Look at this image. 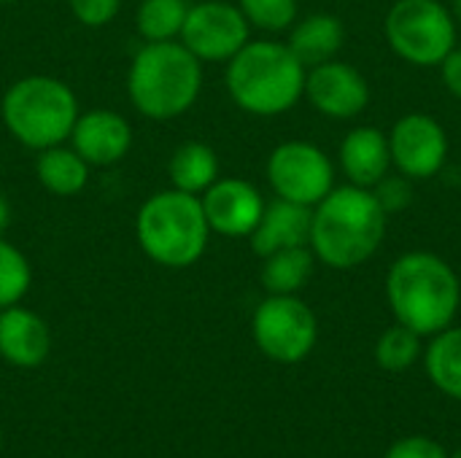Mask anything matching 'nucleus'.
<instances>
[{"label":"nucleus","mask_w":461,"mask_h":458,"mask_svg":"<svg viewBox=\"0 0 461 458\" xmlns=\"http://www.w3.org/2000/svg\"><path fill=\"white\" fill-rule=\"evenodd\" d=\"M386 213L373 189L335 186L319 205H313L311 251L332 270H354L373 259L386 235Z\"/></svg>","instance_id":"nucleus-1"},{"label":"nucleus","mask_w":461,"mask_h":458,"mask_svg":"<svg viewBox=\"0 0 461 458\" xmlns=\"http://www.w3.org/2000/svg\"><path fill=\"white\" fill-rule=\"evenodd\" d=\"M386 300L397 324L432 337L451 327L459 313V275L432 251H408L389 267Z\"/></svg>","instance_id":"nucleus-2"},{"label":"nucleus","mask_w":461,"mask_h":458,"mask_svg":"<svg viewBox=\"0 0 461 458\" xmlns=\"http://www.w3.org/2000/svg\"><path fill=\"white\" fill-rule=\"evenodd\" d=\"M308 67L286 43L249 40L227 62V92L238 108L254 116H281L305 92Z\"/></svg>","instance_id":"nucleus-3"},{"label":"nucleus","mask_w":461,"mask_h":458,"mask_svg":"<svg viewBox=\"0 0 461 458\" xmlns=\"http://www.w3.org/2000/svg\"><path fill=\"white\" fill-rule=\"evenodd\" d=\"M203 89V62L181 40L146 43L130 65L132 105L157 121L186 113Z\"/></svg>","instance_id":"nucleus-4"},{"label":"nucleus","mask_w":461,"mask_h":458,"mask_svg":"<svg viewBox=\"0 0 461 458\" xmlns=\"http://www.w3.org/2000/svg\"><path fill=\"white\" fill-rule=\"evenodd\" d=\"M143 254L162 267H192L205 254L211 227L197 194L165 189L151 194L135 219Z\"/></svg>","instance_id":"nucleus-5"},{"label":"nucleus","mask_w":461,"mask_h":458,"mask_svg":"<svg viewBox=\"0 0 461 458\" xmlns=\"http://www.w3.org/2000/svg\"><path fill=\"white\" fill-rule=\"evenodd\" d=\"M0 113L14 140L43 151L70 138L78 119V100L59 78L27 76L5 89Z\"/></svg>","instance_id":"nucleus-6"},{"label":"nucleus","mask_w":461,"mask_h":458,"mask_svg":"<svg viewBox=\"0 0 461 458\" xmlns=\"http://www.w3.org/2000/svg\"><path fill=\"white\" fill-rule=\"evenodd\" d=\"M384 32L392 51L419 67L440 65L456 46V19L440 0H397Z\"/></svg>","instance_id":"nucleus-7"},{"label":"nucleus","mask_w":461,"mask_h":458,"mask_svg":"<svg viewBox=\"0 0 461 458\" xmlns=\"http://www.w3.org/2000/svg\"><path fill=\"white\" fill-rule=\"evenodd\" d=\"M251 335L267 359L297 364L316 348L319 321L297 294H270L254 310Z\"/></svg>","instance_id":"nucleus-8"},{"label":"nucleus","mask_w":461,"mask_h":458,"mask_svg":"<svg viewBox=\"0 0 461 458\" xmlns=\"http://www.w3.org/2000/svg\"><path fill=\"white\" fill-rule=\"evenodd\" d=\"M267 181L276 197L313 208L335 189V167L319 146L286 140L267 159Z\"/></svg>","instance_id":"nucleus-9"},{"label":"nucleus","mask_w":461,"mask_h":458,"mask_svg":"<svg viewBox=\"0 0 461 458\" xmlns=\"http://www.w3.org/2000/svg\"><path fill=\"white\" fill-rule=\"evenodd\" d=\"M249 27L238 5L203 0L189 5L178 38L200 62H230L249 43Z\"/></svg>","instance_id":"nucleus-10"},{"label":"nucleus","mask_w":461,"mask_h":458,"mask_svg":"<svg viewBox=\"0 0 461 458\" xmlns=\"http://www.w3.org/2000/svg\"><path fill=\"white\" fill-rule=\"evenodd\" d=\"M392 165L411 181L438 175L448 159V135L435 116L405 113L389 132Z\"/></svg>","instance_id":"nucleus-11"},{"label":"nucleus","mask_w":461,"mask_h":458,"mask_svg":"<svg viewBox=\"0 0 461 458\" xmlns=\"http://www.w3.org/2000/svg\"><path fill=\"white\" fill-rule=\"evenodd\" d=\"M303 94L311 100V105L321 116L354 119L370 103V84L354 65L330 59V62L308 67Z\"/></svg>","instance_id":"nucleus-12"},{"label":"nucleus","mask_w":461,"mask_h":458,"mask_svg":"<svg viewBox=\"0 0 461 458\" xmlns=\"http://www.w3.org/2000/svg\"><path fill=\"white\" fill-rule=\"evenodd\" d=\"M211 232L224 238H249L265 211L259 189L243 178H216L200 197Z\"/></svg>","instance_id":"nucleus-13"},{"label":"nucleus","mask_w":461,"mask_h":458,"mask_svg":"<svg viewBox=\"0 0 461 458\" xmlns=\"http://www.w3.org/2000/svg\"><path fill=\"white\" fill-rule=\"evenodd\" d=\"M70 140L86 165L105 167V165H116L127 157V151L132 146V130L122 113L105 111V108H92L86 113H78Z\"/></svg>","instance_id":"nucleus-14"},{"label":"nucleus","mask_w":461,"mask_h":458,"mask_svg":"<svg viewBox=\"0 0 461 458\" xmlns=\"http://www.w3.org/2000/svg\"><path fill=\"white\" fill-rule=\"evenodd\" d=\"M311 221H313V208L278 197L276 202L265 205L257 229L249 235L254 254L265 259L281 248L308 246L311 243Z\"/></svg>","instance_id":"nucleus-15"},{"label":"nucleus","mask_w":461,"mask_h":458,"mask_svg":"<svg viewBox=\"0 0 461 458\" xmlns=\"http://www.w3.org/2000/svg\"><path fill=\"white\" fill-rule=\"evenodd\" d=\"M51 337L46 321L19 305L0 310V356L14 367H38L49 356Z\"/></svg>","instance_id":"nucleus-16"},{"label":"nucleus","mask_w":461,"mask_h":458,"mask_svg":"<svg viewBox=\"0 0 461 458\" xmlns=\"http://www.w3.org/2000/svg\"><path fill=\"white\" fill-rule=\"evenodd\" d=\"M340 167L354 186L373 189L392 167L389 138L378 127H357L340 143Z\"/></svg>","instance_id":"nucleus-17"},{"label":"nucleus","mask_w":461,"mask_h":458,"mask_svg":"<svg viewBox=\"0 0 461 458\" xmlns=\"http://www.w3.org/2000/svg\"><path fill=\"white\" fill-rule=\"evenodd\" d=\"M343 40H346V30L338 16L311 13L292 27L286 46L294 51V57L305 67H313V65L335 59V54L343 49Z\"/></svg>","instance_id":"nucleus-18"},{"label":"nucleus","mask_w":461,"mask_h":458,"mask_svg":"<svg viewBox=\"0 0 461 458\" xmlns=\"http://www.w3.org/2000/svg\"><path fill=\"white\" fill-rule=\"evenodd\" d=\"M35 175L51 194L70 197L86 186L89 165L81 159V154L76 148H65L59 143V146H49V148L38 151Z\"/></svg>","instance_id":"nucleus-19"},{"label":"nucleus","mask_w":461,"mask_h":458,"mask_svg":"<svg viewBox=\"0 0 461 458\" xmlns=\"http://www.w3.org/2000/svg\"><path fill=\"white\" fill-rule=\"evenodd\" d=\"M170 184L186 194H203L219 178V157L208 143L189 140L176 148L167 165Z\"/></svg>","instance_id":"nucleus-20"},{"label":"nucleus","mask_w":461,"mask_h":458,"mask_svg":"<svg viewBox=\"0 0 461 458\" xmlns=\"http://www.w3.org/2000/svg\"><path fill=\"white\" fill-rule=\"evenodd\" d=\"M424 367L438 391L461 402V327H446L432 335L424 351Z\"/></svg>","instance_id":"nucleus-21"},{"label":"nucleus","mask_w":461,"mask_h":458,"mask_svg":"<svg viewBox=\"0 0 461 458\" xmlns=\"http://www.w3.org/2000/svg\"><path fill=\"white\" fill-rule=\"evenodd\" d=\"M313 265H316V256H313L311 246L281 248V251L265 256L262 286L267 289V294H297L311 281Z\"/></svg>","instance_id":"nucleus-22"},{"label":"nucleus","mask_w":461,"mask_h":458,"mask_svg":"<svg viewBox=\"0 0 461 458\" xmlns=\"http://www.w3.org/2000/svg\"><path fill=\"white\" fill-rule=\"evenodd\" d=\"M189 0H140L138 5V32L146 38V43L157 40H176L184 30Z\"/></svg>","instance_id":"nucleus-23"},{"label":"nucleus","mask_w":461,"mask_h":458,"mask_svg":"<svg viewBox=\"0 0 461 458\" xmlns=\"http://www.w3.org/2000/svg\"><path fill=\"white\" fill-rule=\"evenodd\" d=\"M421 335L405 324L389 327L375 343V362L386 373H405L421 359Z\"/></svg>","instance_id":"nucleus-24"},{"label":"nucleus","mask_w":461,"mask_h":458,"mask_svg":"<svg viewBox=\"0 0 461 458\" xmlns=\"http://www.w3.org/2000/svg\"><path fill=\"white\" fill-rule=\"evenodd\" d=\"M30 281L32 273L27 256L16 246L0 238V310L19 305V300L30 289Z\"/></svg>","instance_id":"nucleus-25"},{"label":"nucleus","mask_w":461,"mask_h":458,"mask_svg":"<svg viewBox=\"0 0 461 458\" xmlns=\"http://www.w3.org/2000/svg\"><path fill=\"white\" fill-rule=\"evenodd\" d=\"M238 8L251 27L265 32H281L297 22V0H240Z\"/></svg>","instance_id":"nucleus-26"},{"label":"nucleus","mask_w":461,"mask_h":458,"mask_svg":"<svg viewBox=\"0 0 461 458\" xmlns=\"http://www.w3.org/2000/svg\"><path fill=\"white\" fill-rule=\"evenodd\" d=\"M373 194L378 200V205L384 208V213H400L405 211L411 202H413V181L402 173L397 175H384L375 186H373Z\"/></svg>","instance_id":"nucleus-27"},{"label":"nucleus","mask_w":461,"mask_h":458,"mask_svg":"<svg viewBox=\"0 0 461 458\" xmlns=\"http://www.w3.org/2000/svg\"><path fill=\"white\" fill-rule=\"evenodd\" d=\"M68 3H70L73 16L86 27L108 24L122 8V0H68Z\"/></svg>","instance_id":"nucleus-28"},{"label":"nucleus","mask_w":461,"mask_h":458,"mask_svg":"<svg viewBox=\"0 0 461 458\" xmlns=\"http://www.w3.org/2000/svg\"><path fill=\"white\" fill-rule=\"evenodd\" d=\"M384 458H448V454L443 451L440 443H435L432 437H421V435H413V437H402L397 440Z\"/></svg>","instance_id":"nucleus-29"},{"label":"nucleus","mask_w":461,"mask_h":458,"mask_svg":"<svg viewBox=\"0 0 461 458\" xmlns=\"http://www.w3.org/2000/svg\"><path fill=\"white\" fill-rule=\"evenodd\" d=\"M440 70H443V84L446 89L461 100V49H451V54L440 62Z\"/></svg>","instance_id":"nucleus-30"},{"label":"nucleus","mask_w":461,"mask_h":458,"mask_svg":"<svg viewBox=\"0 0 461 458\" xmlns=\"http://www.w3.org/2000/svg\"><path fill=\"white\" fill-rule=\"evenodd\" d=\"M8 221H11V208H8V200L0 194V238H3V232L8 227Z\"/></svg>","instance_id":"nucleus-31"},{"label":"nucleus","mask_w":461,"mask_h":458,"mask_svg":"<svg viewBox=\"0 0 461 458\" xmlns=\"http://www.w3.org/2000/svg\"><path fill=\"white\" fill-rule=\"evenodd\" d=\"M454 19H456V24H461V0H454Z\"/></svg>","instance_id":"nucleus-32"},{"label":"nucleus","mask_w":461,"mask_h":458,"mask_svg":"<svg viewBox=\"0 0 461 458\" xmlns=\"http://www.w3.org/2000/svg\"><path fill=\"white\" fill-rule=\"evenodd\" d=\"M448 458H461V448H459V451H454V454H451Z\"/></svg>","instance_id":"nucleus-33"},{"label":"nucleus","mask_w":461,"mask_h":458,"mask_svg":"<svg viewBox=\"0 0 461 458\" xmlns=\"http://www.w3.org/2000/svg\"><path fill=\"white\" fill-rule=\"evenodd\" d=\"M0 445H3V432H0Z\"/></svg>","instance_id":"nucleus-34"},{"label":"nucleus","mask_w":461,"mask_h":458,"mask_svg":"<svg viewBox=\"0 0 461 458\" xmlns=\"http://www.w3.org/2000/svg\"><path fill=\"white\" fill-rule=\"evenodd\" d=\"M0 3H14V0H0Z\"/></svg>","instance_id":"nucleus-35"}]
</instances>
